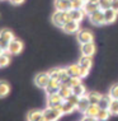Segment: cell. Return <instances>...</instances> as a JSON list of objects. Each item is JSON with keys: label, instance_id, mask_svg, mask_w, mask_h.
Here are the masks:
<instances>
[{"label": "cell", "instance_id": "1", "mask_svg": "<svg viewBox=\"0 0 118 121\" xmlns=\"http://www.w3.org/2000/svg\"><path fill=\"white\" fill-rule=\"evenodd\" d=\"M69 21H71L70 13H69V12H58V10H55L53 14L51 15V22L53 23V26H56L57 28H62Z\"/></svg>", "mask_w": 118, "mask_h": 121}, {"label": "cell", "instance_id": "2", "mask_svg": "<svg viewBox=\"0 0 118 121\" xmlns=\"http://www.w3.org/2000/svg\"><path fill=\"white\" fill-rule=\"evenodd\" d=\"M64 116L60 107H46L43 110V117L45 121H58Z\"/></svg>", "mask_w": 118, "mask_h": 121}, {"label": "cell", "instance_id": "3", "mask_svg": "<svg viewBox=\"0 0 118 121\" xmlns=\"http://www.w3.org/2000/svg\"><path fill=\"white\" fill-rule=\"evenodd\" d=\"M48 74H50V77L52 79H57L60 80L61 83H65L69 78H70V75L67 74V70L66 68H52V69L48 70Z\"/></svg>", "mask_w": 118, "mask_h": 121}, {"label": "cell", "instance_id": "4", "mask_svg": "<svg viewBox=\"0 0 118 121\" xmlns=\"http://www.w3.org/2000/svg\"><path fill=\"white\" fill-rule=\"evenodd\" d=\"M76 41L80 45L89 43V42H94V33L90 31V29L80 28V31L76 33Z\"/></svg>", "mask_w": 118, "mask_h": 121}, {"label": "cell", "instance_id": "5", "mask_svg": "<svg viewBox=\"0 0 118 121\" xmlns=\"http://www.w3.org/2000/svg\"><path fill=\"white\" fill-rule=\"evenodd\" d=\"M23 50H24V43L20 40H18V38H14L13 41L9 42L6 52L9 55H19Z\"/></svg>", "mask_w": 118, "mask_h": 121}, {"label": "cell", "instance_id": "6", "mask_svg": "<svg viewBox=\"0 0 118 121\" xmlns=\"http://www.w3.org/2000/svg\"><path fill=\"white\" fill-rule=\"evenodd\" d=\"M88 17H89L90 23L93 26H95V27H100V26L106 24V21H104V12L100 10V9H98V10H95L94 13H91Z\"/></svg>", "mask_w": 118, "mask_h": 121}, {"label": "cell", "instance_id": "7", "mask_svg": "<svg viewBox=\"0 0 118 121\" xmlns=\"http://www.w3.org/2000/svg\"><path fill=\"white\" fill-rule=\"evenodd\" d=\"M50 80H51V77H50V74H48V71L38 73V74H36V77H34V84L38 88H41V89H45Z\"/></svg>", "mask_w": 118, "mask_h": 121}, {"label": "cell", "instance_id": "8", "mask_svg": "<svg viewBox=\"0 0 118 121\" xmlns=\"http://www.w3.org/2000/svg\"><path fill=\"white\" fill-rule=\"evenodd\" d=\"M64 98L60 96V93L56 92V93H51V94H47V106L48 107H60L62 103H64Z\"/></svg>", "mask_w": 118, "mask_h": 121}, {"label": "cell", "instance_id": "9", "mask_svg": "<svg viewBox=\"0 0 118 121\" xmlns=\"http://www.w3.org/2000/svg\"><path fill=\"white\" fill-rule=\"evenodd\" d=\"M80 28H81L80 27V22H76V21H73V19H71V21H69L61 29L67 35H74V33L76 35L77 32L80 31Z\"/></svg>", "mask_w": 118, "mask_h": 121}, {"label": "cell", "instance_id": "10", "mask_svg": "<svg viewBox=\"0 0 118 121\" xmlns=\"http://www.w3.org/2000/svg\"><path fill=\"white\" fill-rule=\"evenodd\" d=\"M80 52L83 56H90L93 57L94 54L97 52V46L94 42H89V43L80 45Z\"/></svg>", "mask_w": 118, "mask_h": 121}, {"label": "cell", "instance_id": "11", "mask_svg": "<svg viewBox=\"0 0 118 121\" xmlns=\"http://www.w3.org/2000/svg\"><path fill=\"white\" fill-rule=\"evenodd\" d=\"M61 84H62V83H61L60 80H57V79H52V78H51V80L48 82L47 87L45 88L46 94H51V93H56V92H58V89H60Z\"/></svg>", "mask_w": 118, "mask_h": 121}, {"label": "cell", "instance_id": "12", "mask_svg": "<svg viewBox=\"0 0 118 121\" xmlns=\"http://www.w3.org/2000/svg\"><path fill=\"white\" fill-rule=\"evenodd\" d=\"M27 121H45L43 110H31L27 113Z\"/></svg>", "mask_w": 118, "mask_h": 121}, {"label": "cell", "instance_id": "13", "mask_svg": "<svg viewBox=\"0 0 118 121\" xmlns=\"http://www.w3.org/2000/svg\"><path fill=\"white\" fill-rule=\"evenodd\" d=\"M118 18V12H116L114 9L109 8L107 10H104V21H106V24H112L117 21Z\"/></svg>", "mask_w": 118, "mask_h": 121}, {"label": "cell", "instance_id": "14", "mask_svg": "<svg viewBox=\"0 0 118 121\" xmlns=\"http://www.w3.org/2000/svg\"><path fill=\"white\" fill-rule=\"evenodd\" d=\"M53 6H55V10H58V12H69L71 9L69 0H55Z\"/></svg>", "mask_w": 118, "mask_h": 121}, {"label": "cell", "instance_id": "15", "mask_svg": "<svg viewBox=\"0 0 118 121\" xmlns=\"http://www.w3.org/2000/svg\"><path fill=\"white\" fill-rule=\"evenodd\" d=\"M69 13H70V18L73 21H76V22H81L84 19V17L86 15L84 9H70Z\"/></svg>", "mask_w": 118, "mask_h": 121}, {"label": "cell", "instance_id": "16", "mask_svg": "<svg viewBox=\"0 0 118 121\" xmlns=\"http://www.w3.org/2000/svg\"><path fill=\"white\" fill-rule=\"evenodd\" d=\"M60 108H61L64 115H71L74 111H76V106L74 103L69 102V101H64V103L60 106Z\"/></svg>", "mask_w": 118, "mask_h": 121}, {"label": "cell", "instance_id": "17", "mask_svg": "<svg viewBox=\"0 0 118 121\" xmlns=\"http://www.w3.org/2000/svg\"><path fill=\"white\" fill-rule=\"evenodd\" d=\"M66 70H67V74L70 75V77H80L81 66L79 63H74V64L66 66Z\"/></svg>", "mask_w": 118, "mask_h": 121}, {"label": "cell", "instance_id": "18", "mask_svg": "<svg viewBox=\"0 0 118 121\" xmlns=\"http://www.w3.org/2000/svg\"><path fill=\"white\" fill-rule=\"evenodd\" d=\"M89 106H90L89 99H88L86 96H84V97H80V99H79L77 106H76V110L79 111V112H81V113L84 115V112L86 111V108H88Z\"/></svg>", "mask_w": 118, "mask_h": 121}, {"label": "cell", "instance_id": "19", "mask_svg": "<svg viewBox=\"0 0 118 121\" xmlns=\"http://www.w3.org/2000/svg\"><path fill=\"white\" fill-rule=\"evenodd\" d=\"M77 63L80 64V66L84 68V69L90 70L91 68H93V59H91L90 56H83V55H81V57L79 59Z\"/></svg>", "mask_w": 118, "mask_h": 121}, {"label": "cell", "instance_id": "20", "mask_svg": "<svg viewBox=\"0 0 118 121\" xmlns=\"http://www.w3.org/2000/svg\"><path fill=\"white\" fill-rule=\"evenodd\" d=\"M58 93H60V96L66 101L67 98L73 94V88H71L70 86H67V84H61L60 89H58Z\"/></svg>", "mask_w": 118, "mask_h": 121}, {"label": "cell", "instance_id": "21", "mask_svg": "<svg viewBox=\"0 0 118 121\" xmlns=\"http://www.w3.org/2000/svg\"><path fill=\"white\" fill-rule=\"evenodd\" d=\"M86 97H88V99H89L90 104H99L102 97H103V94H100L98 92H88Z\"/></svg>", "mask_w": 118, "mask_h": 121}, {"label": "cell", "instance_id": "22", "mask_svg": "<svg viewBox=\"0 0 118 121\" xmlns=\"http://www.w3.org/2000/svg\"><path fill=\"white\" fill-rule=\"evenodd\" d=\"M10 93V84L6 80H0V98H5Z\"/></svg>", "mask_w": 118, "mask_h": 121}, {"label": "cell", "instance_id": "23", "mask_svg": "<svg viewBox=\"0 0 118 121\" xmlns=\"http://www.w3.org/2000/svg\"><path fill=\"white\" fill-rule=\"evenodd\" d=\"M0 37L3 38L4 41H6L9 43L10 41H13L15 38V36H14V33L10 31V29H8V28H3L1 31H0Z\"/></svg>", "mask_w": 118, "mask_h": 121}, {"label": "cell", "instance_id": "24", "mask_svg": "<svg viewBox=\"0 0 118 121\" xmlns=\"http://www.w3.org/2000/svg\"><path fill=\"white\" fill-rule=\"evenodd\" d=\"M99 111H100L99 104H90V106L86 108V111L84 112V115L91 116V117H95V119H97V115L99 113Z\"/></svg>", "mask_w": 118, "mask_h": 121}, {"label": "cell", "instance_id": "25", "mask_svg": "<svg viewBox=\"0 0 118 121\" xmlns=\"http://www.w3.org/2000/svg\"><path fill=\"white\" fill-rule=\"evenodd\" d=\"M73 93L76 94L77 97H84V96H86V93H88V92H86V87H85L83 83L77 84V86L73 87Z\"/></svg>", "mask_w": 118, "mask_h": 121}, {"label": "cell", "instance_id": "26", "mask_svg": "<svg viewBox=\"0 0 118 121\" xmlns=\"http://www.w3.org/2000/svg\"><path fill=\"white\" fill-rule=\"evenodd\" d=\"M83 9H84L85 14H86V15H90L91 13H94L95 10H98V9H99V6H98V4H95V3H89V1H86Z\"/></svg>", "mask_w": 118, "mask_h": 121}, {"label": "cell", "instance_id": "27", "mask_svg": "<svg viewBox=\"0 0 118 121\" xmlns=\"http://www.w3.org/2000/svg\"><path fill=\"white\" fill-rule=\"evenodd\" d=\"M10 56L12 55H9L6 51L0 55V68H5V66H8V65L10 64V61H12Z\"/></svg>", "mask_w": 118, "mask_h": 121}, {"label": "cell", "instance_id": "28", "mask_svg": "<svg viewBox=\"0 0 118 121\" xmlns=\"http://www.w3.org/2000/svg\"><path fill=\"white\" fill-rule=\"evenodd\" d=\"M110 102H112V98L109 97V94H106V96L102 97V99L99 102V107H100V108H103V110H108V108H109Z\"/></svg>", "mask_w": 118, "mask_h": 121}, {"label": "cell", "instance_id": "29", "mask_svg": "<svg viewBox=\"0 0 118 121\" xmlns=\"http://www.w3.org/2000/svg\"><path fill=\"white\" fill-rule=\"evenodd\" d=\"M112 116L110 115V112L108 110H103V108H100L99 111V113L97 115V120L98 121H108V119Z\"/></svg>", "mask_w": 118, "mask_h": 121}, {"label": "cell", "instance_id": "30", "mask_svg": "<svg viewBox=\"0 0 118 121\" xmlns=\"http://www.w3.org/2000/svg\"><path fill=\"white\" fill-rule=\"evenodd\" d=\"M108 111L110 112L112 116H118V99H112Z\"/></svg>", "mask_w": 118, "mask_h": 121}, {"label": "cell", "instance_id": "31", "mask_svg": "<svg viewBox=\"0 0 118 121\" xmlns=\"http://www.w3.org/2000/svg\"><path fill=\"white\" fill-rule=\"evenodd\" d=\"M112 1L113 0H99L98 1V6H99L100 10H107V9L112 8Z\"/></svg>", "mask_w": 118, "mask_h": 121}, {"label": "cell", "instance_id": "32", "mask_svg": "<svg viewBox=\"0 0 118 121\" xmlns=\"http://www.w3.org/2000/svg\"><path fill=\"white\" fill-rule=\"evenodd\" d=\"M86 0H70L71 9H83Z\"/></svg>", "mask_w": 118, "mask_h": 121}, {"label": "cell", "instance_id": "33", "mask_svg": "<svg viewBox=\"0 0 118 121\" xmlns=\"http://www.w3.org/2000/svg\"><path fill=\"white\" fill-rule=\"evenodd\" d=\"M108 94H109V97L112 98V99H118V83L113 84V86L109 88Z\"/></svg>", "mask_w": 118, "mask_h": 121}, {"label": "cell", "instance_id": "34", "mask_svg": "<svg viewBox=\"0 0 118 121\" xmlns=\"http://www.w3.org/2000/svg\"><path fill=\"white\" fill-rule=\"evenodd\" d=\"M89 71L88 69H84V68H81V71H80V78L81 79H84V78H86L88 75H89Z\"/></svg>", "mask_w": 118, "mask_h": 121}, {"label": "cell", "instance_id": "35", "mask_svg": "<svg viewBox=\"0 0 118 121\" xmlns=\"http://www.w3.org/2000/svg\"><path fill=\"white\" fill-rule=\"evenodd\" d=\"M8 45H9L8 42H6V41H4L1 37H0V47H1L3 50H5V51H6V48H8Z\"/></svg>", "mask_w": 118, "mask_h": 121}, {"label": "cell", "instance_id": "36", "mask_svg": "<svg viewBox=\"0 0 118 121\" xmlns=\"http://www.w3.org/2000/svg\"><path fill=\"white\" fill-rule=\"evenodd\" d=\"M81 121H98L95 117H91V116H86V115H84L83 116V119H81Z\"/></svg>", "mask_w": 118, "mask_h": 121}, {"label": "cell", "instance_id": "37", "mask_svg": "<svg viewBox=\"0 0 118 121\" xmlns=\"http://www.w3.org/2000/svg\"><path fill=\"white\" fill-rule=\"evenodd\" d=\"M9 1H10L13 5H22L25 0H9Z\"/></svg>", "mask_w": 118, "mask_h": 121}, {"label": "cell", "instance_id": "38", "mask_svg": "<svg viewBox=\"0 0 118 121\" xmlns=\"http://www.w3.org/2000/svg\"><path fill=\"white\" fill-rule=\"evenodd\" d=\"M112 9H114L116 12H118V0H113L112 1Z\"/></svg>", "mask_w": 118, "mask_h": 121}, {"label": "cell", "instance_id": "39", "mask_svg": "<svg viewBox=\"0 0 118 121\" xmlns=\"http://www.w3.org/2000/svg\"><path fill=\"white\" fill-rule=\"evenodd\" d=\"M86 1H89V3H95V4H98V1H99V0H86Z\"/></svg>", "mask_w": 118, "mask_h": 121}, {"label": "cell", "instance_id": "40", "mask_svg": "<svg viewBox=\"0 0 118 121\" xmlns=\"http://www.w3.org/2000/svg\"><path fill=\"white\" fill-rule=\"evenodd\" d=\"M3 52H5V50H3V48H1V47H0V55H1V54H3Z\"/></svg>", "mask_w": 118, "mask_h": 121}, {"label": "cell", "instance_id": "41", "mask_svg": "<svg viewBox=\"0 0 118 121\" xmlns=\"http://www.w3.org/2000/svg\"><path fill=\"white\" fill-rule=\"evenodd\" d=\"M0 1H5V0H0Z\"/></svg>", "mask_w": 118, "mask_h": 121}, {"label": "cell", "instance_id": "42", "mask_svg": "<svg viewBox=\"0 0 118 121\" xmlns=\"http://www.w3.org/2000/svg\"><path fill=\"white\" fill-rule=\"evenodd\" d=\"M69 1H70V0H69Z\"/></svg>", "mask_w": 118, "mask_h": 121}]
</instances>
